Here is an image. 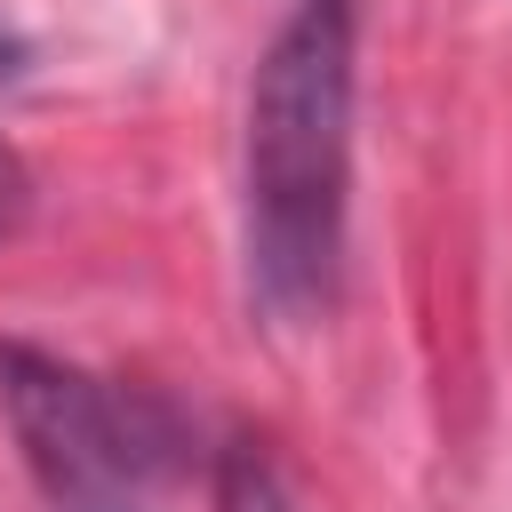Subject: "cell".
Masks as SVG:
<instances>
[{"label": "cell", "instance_id": "obj_1", "mask_svg": "<svg viewBox=\"0 0 512 512\" xmlns=\"http://www.w3.org/2000/svg\"><path fill=\"white\" fill-rule=\"evenodd\" d=\"M352 184V8L304 0L248 88V288L272 320L336 296Z\"/></svg>", "mask_w": 512, "mask_h": 512}, {"label": "cell", "instance_id": "obj_2", "mask_svg": "<svg viewBox=\"0 0 512 512\" xmlns=\"http://www.w3.org/2000/svg\"><path fill=\"white\" fill-rule=\"evenodd\" d=\"M0 408L48 512H152L160 456L88 368L32 344H0Z\"/></svg>", "mask_w": 512, "mask_h": 512}, {"label": "cell", "instance_id": "obj_3", "mask_svg": "<svg viewBox=\"0 0 512 512\" xmlns=\"http://www.w3.org/2000/svg\"><path fill=\"white\" fill-rule=\"evenodd\" d=\"M224 512H288V496H280V480L256 456H240L232 480H224Z\"/></svg>", "mask_w": 512, "mask_h": 512}, {"label": "cell", "instance_id": "obj_4", "mask_svg": "<svg viewBox=\"0 0 512 512\" xmlns=\"http://www.w3.org/2000/svg\"><path fill=\"white\" fill-rule=\"evenodd\" d=\"M24 216H32V168H24L16 144H0V240H8Z\"/></svg>", "mask_w": 512, "mask_h": 512}, {"label": "cell", "instance_id": "obj_5", "mask_svg": "<svg viewBox=\"0 0 512 512\" xmlns=\"http://www.w3.org/2000/svg\"><path fill=\"white\" fill-rule=\"evenodd\" d=\"M24 56H32V48H24V32H16L8 16H0V88H8L16 72H24Z\"/></svg>", "mask_w": 512, "mask_h": 512}]
</instances>
